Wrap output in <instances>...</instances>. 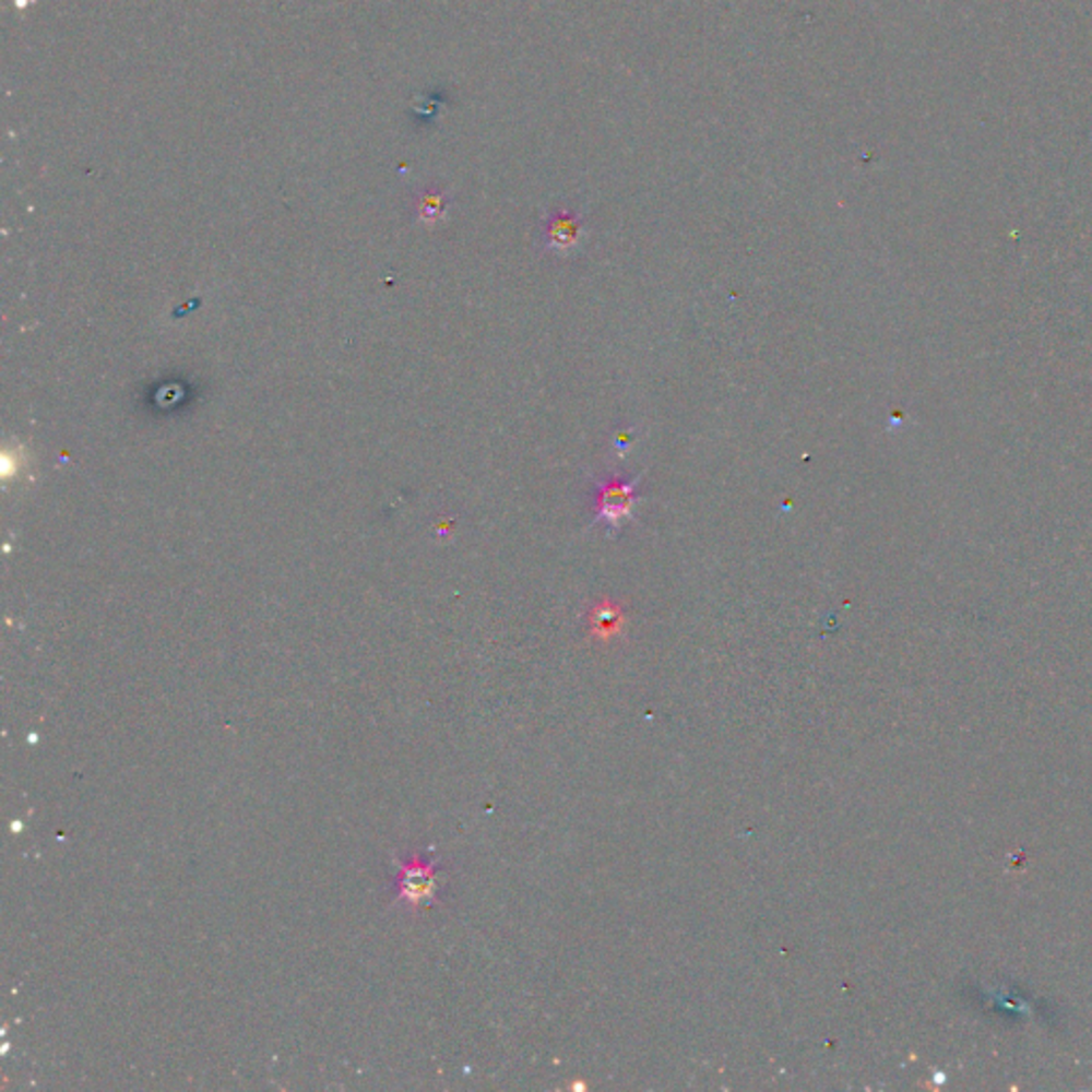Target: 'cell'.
<instances>
[{"mask_svg": "<svg viewBox=\"0 0 1092 1092\" xmlns=\"http://www.w3.org/2000/svg\"><path fill=\"white\" fill-rule=\"evenodd\" d=\"M438 890L436 863H423L414 858L412 863H400V888L397 901H406L410 907H425L431 903Z\"/></svg>", "mask_w": 1092, "mask_h": 1092, "instance_id": "7a4b0ae2", "label": "cell"}, {"mask_svg": "<svg viewBox=\"0 0 1092 1092\" xmlns=\"http://www.w3.org/2000/svg\"><path fill=\"white\" fill-rule=\"evenodd\" d=\"M592 621L595 630H600L602 634H608L619 624V610L613 608L610 604H602L593 610Z\"/></svg>", "mask_w": 1092, "mask_h": 1092, "instance_id": "277c9868", "label": "cell"}, {"mask_svg": "<svg viewBox=\"0 0 1092 1092\" xmlns=\"http://www.w3.org/2000/svg\"><path fill=\"white\" fill-rule=\"evenodd\" d=\"M640 476L632 480L615 478L608 483H600L595 491V519L617 532L624 523H628L634 514L637 506V485Z\"/></svg>", "mask_w": 1092, "mask_h": 1092, "instance_id": "6da1fadb", "label": "cell"}, {"mask_svg": "<svg viewBox=\"0 0 1092 1092\" xmlns=\"http://www.w3.org/2000/svg\"><path fill=\"white\" fill-rule=\"evenodd\" d=\"M545 246L555 252H570L583 239V218L568 210H555L546 218Z\"/></svg>", "mask_w": 1092, "mask_h": 1092, "instance_id": "3957f363", "label": "cell"}]
</instances>
